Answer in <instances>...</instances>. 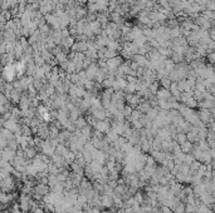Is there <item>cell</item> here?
<instances>
[{"label": "cell", "mask_w": 215, "mask_h": 213, "mask_svg": "<svg viewBox=\"0 0 215 213\" xmlns=\"http://www.w3.org/2000/svg\"><path fill=\"white\" fill-rule=\"evenodd\" d=\"M15 75H18V74H16V70H15V65H13V64L9 63V64L5 66V69H4V76H5V79L9 80V82H12V80L15 78Z\"/></svg>", "instance_id": "1"}, {"label": "cell", "mask_w": 215, "mask_h": 213, "mask_svg": "<svg viewBox=\"0 0 215 213\" xmlns=\"http://www.w3.org/2000/svg\"><path fill=\"white\" fill-rule=\"evenodd\" d=\"M173 211H174V213H186V204L181 203V202H177L173 207Z\"/></svg>", "instance_id": "2"}, {"label": "cell", "mask_w": 215, "mask_h": 213, "mask_svg": "<svg viewBox=\"0 0 215 213\" xmlns=\"http://www.w3.org/2000/svg\"><path fill=\"white\" fill-rule=\"evenodd\" d=\"M37 156V152L34 148H25L24 150V157L25 158H34Z\"/></svg>", "instance_id": "3"}, {"label": "cell", "mask_w": 215, "mask_h": 213, "mask_svg": "<svg viewBox=\"0 0 215 213\" xmlns=\"http://www.w3.org/2000/svg\"><path fill=\"white\" fill-rule=\"evenodd\" d=\"M191 149H193V143H191V142L186 140L185 143L181 144V150H183L184 153H186V154H187L189 152H191Z\"/></svg>", "instance_id": "4"}, {"label": "cell", "mask_w": 215, "mask_h": 213, "mask_svg": "<svg viewBox=\"0 0 215 213\" xmlns=\"http://www.w3.org/2000/svg\"><path fill=\"white\" fill-rule=\"evenodd\" d=\"M24 69H25V64H24L23 60L18 62V63L15 64V70H16V74H18V75H22L23 72H24Z\"/></svg>", "instance_id": "5"}, {"label": "cell", "mask_w": 215, "mask_h": 213, "mask_svg": "<svg viewBox=\"0 0 215 213\" xmlns=\"http://www.w3.org/2000/svg\"><path fill=\"white\" fill-rule=\"evenodd\" d=\"M209 59H210V62H213V63H215V53H213V54H210V56H209Z\"/></svg>", "instance_id": "6"}, {"label": "cell", "mask_w": 215, "mask_h": 213, "mask_svg": "<svg viewBox=\"0 0 215 213\" xmlns=\"http://www.w3.org/2000/svg\"><path fill=\"white\" fill-rule=\"evenodd\" d=\"M82 2H83V0H82Z\"/></svg>", "instance_id": "7"}, {"label": "cell", "mask_w": 215, "mask_h": 213, "mask_svg": "<svg viewBox=\"0 0 215 213\" xmlns=\"http://www.w3.org/2000/svg\"><path fill=\"white\" fill-rule=\"evenodd\" d=\"M214 84H215V83H214Z\"/></svg>", "instance_id": "8"}]
</instances>
